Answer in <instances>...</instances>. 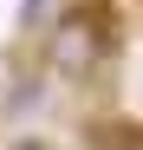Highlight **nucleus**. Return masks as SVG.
I'll use <instances>...</instances> for the list:
<instances>
[{"mask_svg":"<svg viewBox=\"0 0 143 150\" xmlns=\"http://www.w3.org/2000/svg\"><path fill=\"white\" fill-rule=\"evenodd\" d=\"M111 59V20L104 7H72L52 20V33H46V72L65 85H91Z\"/></svg>","mask_w":143,"mask_h":150,"instance_id":"f257e3e1","label":"nucleus"},{"mask_svg":"<svg viewBox=\"0 0 143 150\" xmlns=\"http://www.w3.org/2000/svg\"><path fill=\"white\" fill-rule=\"evenodd\" d=\"M46 13H52V0H20V33H33Z\"/></svg>","mask_w":143,"mask_h":150,"instance_id":"f03ea898","label":"nucleus"},{"mask_svg":"<svg viewBox=\"0 0 143 150\" xmlns=\"http://www.w3.org/2000/svg\"><path fill=\"white\" fill-rule=\"evenodd\" d=\"M104 150H143V124H137V131H111Z\"/></svg>","mask_w":143,"mask_h":150,"instance_id":"7ed1b4c3","label":"nucleus"}]
</instances>
